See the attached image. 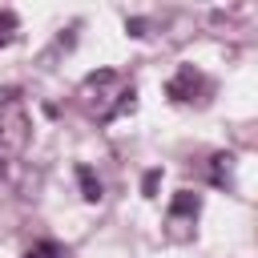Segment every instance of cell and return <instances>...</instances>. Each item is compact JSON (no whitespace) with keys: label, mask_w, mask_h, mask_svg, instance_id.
Returning a JSON list of instances; mask_svg holds the SVG:
<instances>
[{"label":"cell","mask_w":258,"mask_h":258,"mask_svg":"<svg viewBox=\"0 0 258 258\" xmlns=\"http://www.w3.org/2000/svg\"><path fill=\"white\" fill-rule=\"evenodd\" d=\"M202 93H210V81H206V73H202V69H194V64H181V69L165 81V97H169V101H177V105L202 101Z\"/></svg>","instance_id":"cell-1"},{"label":"cell","mask_w":258,"mask_h":258,"mask_svg":"<svg viewBox=\"0 0 258 258\" xmlns=\"http://www.w3.org/2000/svg\"><path fill=\"white\" fill-rule=\"evenodd\" d=\"M20 141H24V117H16L12 129L0 121V177L8 173V161H12V153L20 149Z\"/></svg>","instance_id":"cell-2"},{"label":"cell","mask_w":258,"mask_h":258,"mask_svg":"<svg viewBox=\"0 0 258 258\" xmlns=\"http://www.w3.org/2000/svg\"><path fill=\"white\" fill-rule=\"evenodd\" d=\"M210 181L218 189H230L234 185V153H214L210 157Z\"/></svg>","instance_id":"cell-3"},{"label":"cell","mask_w":258,"mask_h":258,"mask_svg":"<svg viewBox=\"0 0 258 258\" xmlns=\"http://www.w3.org/2000/svg\"><path fill=\"white\" fill-rule=\"evenodd\" d=\"M198 210H202V198L194 189H177L169 202V218H198Z\"/></svg>","instance_id":"cell-4"},{"label":"cell","mask_w":258,"mask_h":258,"mask_svg":"<svg viewBox=\"0 0 258 258\" xmlns=\"http://www.w3.org/2000/svg\"><path fill=\"white\" fill-rule=\"evenodd\" d=\"M77 181H81V198L85 202H101V177L89 165H77Z\"/></svg>","instance_id":"cell-5"},{"label":"cell","mask_w":258,"mask_h":258,"mask_svg":"<svg viewBox=\"0 0 258 258\" xmlns=\"http://www.w3.org/2000/svg\"><path fill=\"white\" fill-rule=\"evenodd\" d=\"M24 258H69V250H64L60 242L44 238V242H32V246L24 250Z\"/></svg>","instance_id":"cell-6"},{"label":"cell","mask_w":258,"mask_h":258,"mask_svg":"<svg viewBox=\"0 0 258 258\" xmlns=\"http://www.w3.org/2000/svg\"><path fill=\"white\" fill-rule=\"evenodd\" d=\"M16 32H20V16L12 8H0V48H8L16 40Z\"/></svg>","instance_id":"cell-7"},{"label":"cell","mask_w":258,"mask_h":258,"mask_svg":"<svg viewBox=\"0 0 258 258\" xmlns=\"http://www.w3.org/2000/svg\"><path fill=\"white\" fill-rule=\"evenodd\" d=\"M157 181H161V169H149V173H145V181H141V189H145V198H153V189H157Z\"/></svg>","instance_id":"cell-8"},{"label":"cell","mask_w":258,"mask_h":258,"mask_svg":"<svg viewBox=\"0 0 258 258\" xmlns=\"http://www.w3.org/2000/svg\"><path fill=\"white\" fill-rule=\"evenodd\" d=\"M125 28H129V36H145V20H137V16L125 20Z\"/></svg>","instance_id":"cell-9"}]
</instances>
